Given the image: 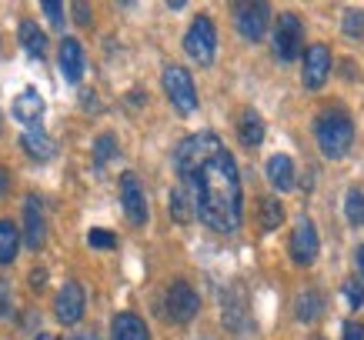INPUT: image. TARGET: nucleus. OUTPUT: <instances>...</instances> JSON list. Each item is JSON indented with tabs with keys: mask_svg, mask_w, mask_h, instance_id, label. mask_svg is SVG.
Here are the masks:
<instances>
[{
	"mask_svg": "<svg viewBox=\"0 0 364 340\" xmlns=\"http://www.w3.org/2000/svg\"><path fill=\"white\" fill-rule=\"evenodd\" d=\"M174 167L188 190L194 214L210 231L234 234L241 227V174L221 137L191 133L177 143Z\"/></svg>",
	"mask_w": 364,
	"mask_h": 340,
	"instance_id": "obj_1",
	"label": "nucleus"
},
{
	"mask_svg": "<svg viewBox=\"0 0 364 340\" xmlns=\"http://www.w3.org/2000/svg\"><path fill=\"white\" fill-rule=\"evenodd\" d=\"M314 137H318V147L324 157H344L351 150L354 143V121L344 114L341 107H328L318 114V121H314Z\"/></svg>",
	"mask_w": 364,
	"mask_h": 340,
	"instance_id": "obj_2",
	"label": "nucleus"
},
{
	"mask_svg": "<svg viewBox=\"0 0 364 340\" xmlns=\"http://www.w3.org/2000/svg\"><path fill=\"white\" fill-rule=\"evenodd\" d=\"M164 94L167 100L174 104L177 114H194L198 110V87H194V80H191V74L184 70V67H164Z\"/></svg>",
	"mask_w": 364,
	"mask_h": 340,
	"instance_id": "obj_3",
	"label": "nucleus"
},
{
	"mask_svg": "<svg viewBox=\"0 0 364 340\" xmlns=\"http://www.w3.org/2000/svg\"><path fill=\"white\" fill-rule=\"evenodd\" d=\"M184 50H188L191 60L208 67L214 60V50H218V31H214V21L210 17H194V23L184 33Z\"/></svg>",
	"mask_w": 364,
	"mask_h": 340,
	"instance_id": "obj_4",
	"label": "nucleus"
},
{
	"mask_svg": "<svg viewBox=\"0 0 364 340\" xmlns=\"http://www.w3.org/2000/svg\"><path fill=\"white\" fill-rule=\"evenodd\" d=\"M164 310H167V317L174 320V324H191V320L198 317V310H200L198 290H194L188 280H174V284L167 287Z\"/></svg>",
	"mask_w": 364,
	"mask_h": 340,
	"instance_id": "obj_5",
	"label": "nucleus"
},
{
	"mask_svg": "<svg viewBox=\"0 0 364 340\" xmlns=\"http://www.w3.org/2000/svg\"><path fill=\"white\" fill-rule=\"evenodd\" d=\"M304 47V23L298 13H281L274 31V54L277 60H294Z\"/></svg>",
	"mask_w": 364,
	"mask_h": 340,
	"instance_id": "obj_6",
	"label": "nucleus"
},
{
	"mask_svg": "<svg viewBox=\"0 0 364 340\" xmlns=\"http://www.w3.org/2000/svg\"><path fill=\"white\" fill-rule=\"evenodd\" d=\"M318 253H321L318 227H314V220L301 217L294 234H291V261L298 263V267H311V263L318 261Z\"/></svg>",
	"mask_w": 364,
	"mask_h": 340,
	"instance_id": "obj_7",
	"label": "nucleus"
},
{
	"mask_svg": "<svg viewBox=\"0 0 364 340\" xmlns=\"http://www.w3.org/2000/svg\"><path fill=\"white\" fill-rule=\"evenodd\" d=\"M234 23H237L244 40H261L267 23H271V7L261 4V0L257 4H237L234 7Z\"/></svg>",
	"mask_w": 364,
	"mask_h": 340,
	"instance_id": "obj_8",
	"label": "nucleus"
},
{
	"mask_svg": "<svg viewBox=\"0 0 364 340\" xmlns=\"http://www.w3.org/2000/svg\"><path fill=\"white\" fill-rule=\"evenodd\" d=\"M23 241L31 251H41L47 241V220H44V204L37 194L23 200Z\"/></svg>",
	"mask_w": 364,
	"mask_h": 340,
	"instance_id": "obj_9",
	"label": "nucleus"
},
{
	"mask_svg": "<svg viewBox=\"0 0 364 340\" xmlns=\"http://www.w3.org/2000/svg\"><path fill=\"white\" fill-rule=\"evenodd\" d=\"M328 74H331V50H328L324 44H311L308 54H304V74H301L304 87L308 90L324 87Z\"/></svg>",
	"mask_w": 364,
	"mask_h": 340,
	"instance_id": "obj_10",
	"label": "nucleus"
},
{
	"mask_svg": "<svg viewBox=\"0 0 364 340\" xmlns=\"http://www.w3.org/2000/svg\"><path fill=\"white\" fill-rule=\"evenodd\" d=\"M84 287L77 284V280H70V284H64L60 287V294H57V300H54V314H57V320L60 324H77L80 317H84Z\"/></svg>",
	"mask_w": 364,
	"mask_h": 340,
	"instance_id": "obj_11",
	"label": "nucleus"
},
{
	"mask_svg": "<svg viewBox=\"0 0 364 340\" xmlns=\"http://www.w3.org/2000/svg\"><path fill=\"white\" fill-rule=\"evenodd\" d=\"M121 204H124V214L131 224H147V200H144V190H141V180L137 174H124L121 177Z\"/></svg>",
	"mask_w": 364,
	"mask_h": 340,
	"instance_id": "obj_12",
	"label": "nucleus"
},
{
	"mask_svg": "<svg viewBox=\"0 0 364 340\" xmlns=\"http://www.w3.org/2000/svg\"><path fill=\"white\" fill-rule=\"evenodd\" d=\"M14 117L21 124H27V127H37L41 117H44V97H41L33 87L21 90V94L14 97Z\"/></svg>",
	"mask_w": 364,
	"mask_h": 340,
	"instance_id": "obj_13",
	"label": "nucleus"
},
{
	"mask_svg": "<svg viewBox=\"0 0 364 340\" xmlns=\"http://www.w3.org/2000/svg\"><path fill=\"white\" fill-rule=\"evenodd\" d=\"M60 74H64L70 84H77L84 77V47L74 40V37H64L60 40Z\"/></svg>",
	"mask_w": 364,
	"mask_h": 340,
	"instance_id": "obj_14",
	"label": "nucleus"
},
{
	"mask_svg": "<svg viewBox=\"0 0 364 340\" xmlns=\"http://www.w3.org/2000/svg\"><path fill=\"white\" fill-rule=\"evenodd\" d=\"M111 340H151V334L137 314H117L111 324Z\"/></svg>",
	"mask_w": 364,
	"mask_h": 340,
	"instance_id": "obj_15",
	"label": "nucleus"
},
{
	"mask_svg": "<svg viewBox=\"0 0 364 340\" xmlns=\"http://www.w3.org/2000/svg\"><path fill=\"white\" fill-rule=\"evenodd\" d=\"M21 147L27 150V154L33 157V160H50L54 157V150H57V143L47 137L41 127H31V131L21 137Z\"/></svg>",
	"mask_w": 364,
	"mask_h": 340,
	"instance_id": "obj_16",
	"label": "nucleus"
},
{
	"mask_svg": "<svg viewBox=\"0 0 364 340\" xmlns=\"http://www.w3.org/2000/svg\"><path fill=\"white\" fill-rule=\"evenodd\" d=\"M267 180H271L277 190H291V187H294V160L287 154H274L267 160Z\"/></svg>",
	"mask_w": 364,
	"mask_h": 340,
	"instance_id": "obj_17",
	"label": "nucleus"
},
{
	"mask_svg": "<svg viewBox=\"0 0 364 340\" xmlns=\"http://www.w3.org/2000/svg\"><path fill=\"white\" fill-rule=\"evenodd\" d=\"M237 137H241L244 147H257V143L264 141V121H261L257 110H244L241 114V121H237Z\"/></svg>",
	"mask_w": 364,
	"mask_h": 340,
	"instance_id": "obj_18",
	"label": "nucleus"
},
{
	"mask_svg": "<svg viewBox=\"0 0 364 340\" xmlns=\"http://www.w3.org/2000/svg\"><path fill=\"white\" fill-rule=\"evenodd\" d=\"M17 37H21V47L31 57H44L47 37H44V31H41V27H37L33 21H21V27H17Z\"/></svg>",
	"mask_w": 364,
	"mask_h": 340,
	"instance_id": "obj_19",
	"label": "nucleus"
},
{
	"mask_svg": "<svg viewBox=\"0 0 364 340\" xmlns=\"http://www.w3.org/2000/svg\"><path fill=\"white\" fill-rule=\"evenodd\" d=\"M244 314H247L244 294L241 290H228L224 294V324L231 330H244Z\"/></svg>",
	"mask_w": 364,
	"mask_h": 340,
	"instance_id": "obj_20",
	"label": "nucleus"
},
{
	"mask_svg": "<svg viewBox=\"0 0 364 340\" xmlns=\"http://www.w3.org/2000/svg\"><path fill=\"white\" fill-rule=\"evenodd\" d=\"M321 294L318 290H301L298 294V304H294V314H298L301 324H311V320H318L321 317Z\"/></svg>",
	"mask_w": 364,
	"mask_h": 340,
	"instance_id": "obj_21",
	"label": "nucleus"
},
{
	"mask_svg": "<svg viewBox=\"0 0 364 340\" xmlns=\"http://www.w3.org/2000/svg\"><path fill=\"white\" fill-rule=\"evenodd\" d=\"M17 247H21V234L11 220H0V263H11L17 257Z\"/></svg>",
	"mask_w": 364,
	"mask_h": 340,
	"instance_id": "obj_22",
	"label": "nucleus"
},
{
	"mask_svg": "<svg viewBox=\"0 0 364 340\" xmlns=\"http://www.w3.org/2000/svg\"><path fill=\"white\" fill-rule=\"evenodd\" d=\"M194 204H191V197H188V190L184 187H177L174 194H171V217L177 220V224H188L191 217H194Z\"/></svg>",
	"mask_w": 364,
	"mask_h": 340,
	"instance_id": "obj_23",
	"label": "nucleus"
},
{
	"mask_svg": "<svg viewBox=\"0 0 364 340\" xmlns=\"http://www.w3.org/2000/svg\"><path fill=\"white\" fill-rule=\"evenodd\" d=\"M281 220H284L281 200H274V197L261 200V227H264V231H274V227H281Z\"/></svg>",
	"mask_w": 364,
	"mask_h": 340,
	"instance_id": "obj_24",
	"label": "nucleus"
},
{
	"mask_svg": "<svg viewBox=\"0 0 364 340\" xmlns=\"http://www.w3.org/2000/svg\"><path fill=\"white\" fill-rule=\"evenodd\" d=\"M344 214H348V224H351V227H361L364 224V194L361 190H348V197H344Z\"/></svg>",
	"mask_w": 364,
	"mask_h": 340,
	"instance_id": "obj_25",
	"label": "nucleus"
},
{
	"mask_svg": "<svg viewBox=\"0 0 364 340\" xmlns=\"http://www.w3.org/2000/svg\"><path fill=\"white\" fill-rule=\"evenodd\" d=\"M114 157H117V141H114L111 133H100L97 141H94V160H97V164H107Z\"/></svg>",
	"mask_w": 364,
	"mask_h": 340,
	"instance_id": "obj_26",
	"label": "nucleus"
},
{
	"mask_svg": "<svg viewBox=\"0 0 364 340\" xmlns=\"http://www.w3.org/2000/svg\"><path fill=\"white\" fill-rule=\"evenodd\" d=\"M341 27L348 37H364V11H348Z\"/></svg>",
	"mask_w": 364,
	"mask_h": 340,
	"instance_id": "obj_27",
	"label": "nucleus"
},
{
	"mask_svg": "<svg viewBox=\"0 0 364 340\" xmlns=\"http://www.w3.org/2000/svg\"><path fill=\"white\" fill-rule=\"evenodd\" d=\"M87 243L90 247H100V251H111L114 243H117V237H114L111 231H104V227H94V231L87 234Z\"/></svg>",
	"mask_w": 364,
	"mask_h": 340,
	"instance_id": "obj_28",
	"label": "nucleus"
},
{
	"mask_svg": "<svg viewBox=\"0 0 364 340\" xmlns=\"http://www.w3.org/2000/svg\"><path fill=\"white\" fill-rule=\"evenodd\" d=\"M341 290H344V297H348L351 310H361V304H364V287L358 284V280H344Z\"/></svg>",
	"mask_w": 364,
	"mask_h": 340,
	"instance_id": "obj_29",
	"label": "nucleus"
},
{
	"mask_svg": "<svg viewBox=\"0 0 364 340\" xmlns=\"http://www.w3.org/2000/svg\"><path fill=\"white\" fill-rule=\"evenodd\" d=\"M41 11L50 17V23H54V27H64V7H60V4H54V0H44V4H41Z\"/></svg>",
	"mask_w": 364,
	"mask_h": 340,
	"instance_id": "obj_30",
	"label": "nucleus"
},
{
	"mask_svg": "<svg viewBox=\"0 0 364 340\" xmlns=\"http://www.w3.org/2000/svg\"><path fill=\"white\" fill-rule=\"evenodd\" d=\"M341 337L344 340H364V324L361 320H348L344 330H341Z\"/></svg>",
	"mask_w": 364,
	"mask_h": 340,
	"instance_id": "obj_31",
	"label": "nucleus"
},
{
	"mask_svg": "<svg viewBox=\"0 0 364 340\" xmlns=\"http://www.w3.org/2000/svg\"><path fill=\"white\" fill-rule=\"evenodd\" d=\"M7 310H11V290H7V284L0 280V317H4Z\"/></svg>",
	"mask_w": 364,
	"mask_h": 340,
	"instance_id": "obj_32",
	"label": "nucleus"
},
{
	"mask_svg": "<svg viewBox=\"0 0 364 340\" xmlns=\"http://www.w3.org/2000/svg\"><path fill=\"white\" fill-rule=\"evenodd\" d=\"M354 263H358V270H361V277H364V243L354 251Z\"/></svg>",
	"mask_w": 364,
	"mask_h": 340,
	"instance_id": "obj_33",
	"label": "nucleus"
},
{
	"mask_svg": "<svg viewBox=\"0 0 364 340\" xmlns=\"http://www.w3.org/2000/svg\"><path fill=\"white\" fill-rule=\"evenodd\" d=\"M87 17H90V11L84 4H77V23H87Z\"/></svg>",
	"mask_w": 364,
	"mask_h": 340,
	"instance_id": "obj_34",
	"label": "nucleus"
},
{
	"mask_svg": "<svg viewBox=\"0 0 364 340\" xmlns=\"http://www.w3.org/2000/svg\"><path fill=\"white\" fill-rule=\"evenodd\" d=\"M7 184H11V177H7V170H4V167H0V194H4V190H7Z\"/></svg>",
	"mask_w": 364,
	"mask_h": 340,
	"instance_id": "obj_35",
	"label": "nucleus"
},
{
	"mask_svg": "<svg viewBox=\"0 0 364 340\" xmlns=\"http://www.w3.org/2000/svg\"><path fill=\"white\" fill-rule=\"evenodd\" d=\"M70 340H97L94 334H77V337H70Z\"/></svg>",
	"mask_w": 364,
	"mask_h": 340,
	"instance_id": "obj_36",
	"label": "nucleus"
},
{
	"mask_svg": "<svg viewBox=\"0 0 364 340\" xmlns=\"http://www.w3.org/2000/svg\"><path fill=\"white\" fill-rule=\"evenodd\" d=\"M37 340H54V337H47V334H41V337H37Z\"/></svg>",
	"mask_w": 364,
	"mask_h": 340,
	"instance_id": "obj_37",
	"label": "nucleus"
},
{
	"mask_svg": "<svg viewBox=\"0 0 364 340\" xmlns=\"http://www.w3.org/2000/svg\"><path fill=\"white\" fill-rule=\"evenodd\" d=\"M318 340H321V337H318Z\"/></svg>",
	"mask_w": 364,
	"mask_h": 340,
	"instance_id": "obj_38",
	"label": "nucleus"
}]
</instances>
